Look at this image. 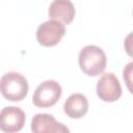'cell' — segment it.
<instances>
[{
	"mask_svg": "<svg viewBox=\"0 0 133 133\" xmlns=\"http://www.w3.org/2000/svg\"><path fill=\"white\" fill-rule=\"evenodd\" d=\"M48 15L51 20L68 25L74 20L76 10L71 0H53L49 6Z\"/></svg>",
	"mask_w": 133,
	"mask_h": 133,
	"instance_id": "ba28073f",
	"label": "cell"
},
{
	"mask_svg": "<svg viewBox=\"0 0 133 133\" xmlns=\"http://www.w3.org/2000/svg\"><path fill=\"white\" fill-rule=\"evenodd\" d=\"M78 62L81 71L84 74L95 77L105 71L107 58L105 52L100 47L88 45L80 51Z\"/></svg>",
	"mask_w": 133,
	"mask_h": 133,
	"instance_id": "6da1fadb",
	"label": "cell"
},
{
	"mask_svg": "<svg viewBox=\"0 0 133 133\" xmlns=\"http://www.w3.org/2000/svg\"><path fill=\"white\" fill-rule=\"evenodd\" d=\"M25 121V112L19 107L7 106L0 111V130L3 132H19L23 129Z\"/></svg>",
	"mask_w": 133,
	"mask_h": 133,
	"instance_id": "8992f818",
	"label": "cell"
},
{
	"mask_svg": "<svg viewBox=\"0 0 133 133\" xmlns=\"http://www.w3.org/2000/svg\"><path fill=\"white\" fill-rule=\"evenodd\" d=\"M97 95L104 102H115L122 96V86L113 73H106L97 83Z\"/></svg>",
	"mask_w": 133,
	"mask_h": 133,
	"instance_id": "5b68a950",
	"label": "cell"
},
{
	"mask_svg": "<svg viewBox=\"0 0 133 133\" xmlns=\"http://www.w3.org/2000/svg\"><path fill=\"white\" fill-rule=\"evenodd\" d=\"M61 94L62 89L58 82L47 80L36 87L32 97V102L38 108H48L57 103Z\"/></svg>",
	"mask_w": 133,
	"mask_h": 133,
	"instance_id": "3957f363",
	"label": "cell"
},
{
	"mask_svg": "<svg viewBox=\"0 0 133 133\" xmlns=\"http://www.w3.org/2000/svg\"><path fill=\"white\" fill-rule=\"evenodd\" d=\"M28 89V82L20 73L8 72L0 79V92L8 101H22L27 96Z\"/></svg>",
	"mask_w": 133,
	"mask_h": 133,
	"instance_id": "7a4b0ae2",
	"label": "cell"
},
{
	"mask_svg": "<svg viewBox=\"0 0 133 133\" xmlns=\"http://www.w3.org/2000/svg\"><path fill=\"white\" fill-rule=\"evenodd\" d=\"M31 131L33 133H69L70 130L63 124L58 123L53 115L48 113H37L31 121Z\"/></svg>",
	"mask_w": 133,
	"mask_h": 133,
	"instance_id": "52a82bcc",
	"label": "cell"
},
{
	"mask_svg": "<svg viewBox=\"0 0 133 133\" xmlns=\"http://www.w3.org/2000/svg\"><path fill=\"white\" fill-rule=\"evenodd\" d=\"M63 110L71 118H81L88 110V101L82 94H73L64 102Z\"/></svg>",
	"mask_w": 133,
	"mask_h": 133,
	"instance_id": "9c48e42d",
	"label": "cell"
},
{
	"mask_svg": "<svg viewBox=\"0 0 133 133\" xmlns=\"http://www.w3.org/2000/svg\"><path fill=\"white\" fill-rule=\"evenodd\" d=\"M64 33V24L50 19L38 26L36 30V39L38 44L44 47H53L61 41Z\"/></svg>",
	"mask_w": 133,
	"mask_h": 133,
	"instance_id": "277c9868",
	"label": "cell"
}]
</instances>
